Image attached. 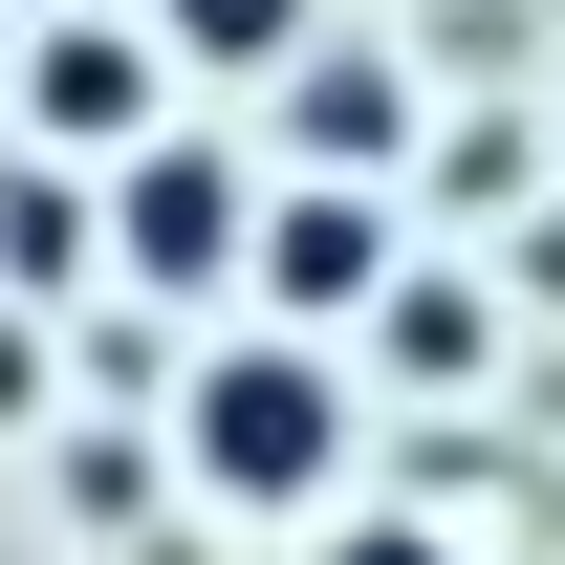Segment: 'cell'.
<instances>
[{
	"label": "cell",
	"mask_w": 565,
	"mask_h": 565,
	"mask_svg": "<svg viewBox=\"0 0 565 565\" xmlns=\"http://www.w3.org/2000/svg\"><path fill=\"white\" fill-rule=\"evenodd\" d=\"M174 457H196V500H327L349 479V370L305 327H239V349L174 370Z\"/></svg>",
	"instance_id": "6da1fadb"
},
{
	"label": "cell",
	"mask_w": 565,
	"mask_h": 565,
	"mask_svg": "<svg viewBox=\"0 0 565 565\" xmlns=\"http://www.w3.org/2000/svg\"><path fill=\"white\" fill-rule=\"evenodd\" d=\"M109 282H152V305H217L239 282V239H262V196H239V152H196V131H152L131 174H109Z\"/></svg>",
	"instance_id": "7a4b0ae2"
},
{
	"label": "cell",
	"mask_w": 565,
	"mask_h": 565,
	"mask_svg": "<svg viewBox=\"0 0 565 565\" xmlns=\"http://www.w3.org/2000/svg\"><path fill=\"white\" fill-rule=\"evenodd\" d=\"M152 22H44V44H22V66H0V109H22V152H44V174H131L152 152Z\"/></svg>",
	"instance_id": "3957f363"
},
{
	"label": "cell",
	"mask_w": 565,
	"mask_h": 565,
	"mask_svg": "<svg viewBox=\"0 0 565 565\" xmlns=\"http://www.w3.org/2000/svg\"><path fill=\"white\" fill-rule=\"evenodd\" d=\"M392 262H414V239H392V196H370V174H282V196H262V239H239V282H262L282 327L392 305Z\"/></svg>",
	"instance_id": "277c9868"
},
{
	"label": "cell",
	"mask_w": 565,
	"mask_h": 565,
	"mask_svg": "<svg viewBox=\"0 0 565 565\" xmlns=\"http://www.w3.org/2000/svg\"><path fill=\"white\" fill-rule=\"evenodd\" d=\"M87 262H109V239H87V174H44V152H0V305H66Z\"/></svg>",
	"instance_id": "5b68a950"
},
{
	"label": "cell",
	"mask_w": 565,
	"mask_h": 565,
	"mask_svg": "<svg viewBox=\"0 0 565 565\" xmlns=\"http://www.w3.org/2000/svg\"><path fill=\"white\" fill-rule=\"evenodd\" d=\"M152 66H239V87H282V66H305V0H152Z\"/></svg>",
	"instance_id": "8992f818"
},
{
	"label": "cell",
	"mask_w": 565,
	"mask_h": 565,
	"mask_svg": "<svg viewBox=\"0 0 565 565\" xmlns=\"http://www.w3.org/2000/svg\"><path fill=\"white\" fill-rule=\"evenodd\" d=\"M370 327H392V349H414L435 392H457V370L500 349V305H479V282H457V262H392V305H370Z\"/></svg>",
	"instance_id": "52a82bcc"
},
{
	"label": "cell",
	"mask_w": 565,
	"mask_h": 565,
	"mask_svg": "<svg viewBox=\"0 0 565 565\" xmlns=\"http://www.w3.org/2000/svg\"><path fill=\"white\" fill-rule=\"evenodd\" d=\"M392 109H414L392 66H282V131L327 152V174H349V152H392Z\"/></svg>",
	"instance_id": "ba28073f"
},
{
	"label": "cell",
	"mask_w": 565,
	"mask_h": 565,
	"mask_svg": "<svg viewBox=\"0 0 565 565\" xmlns=\"http://www.w3.org/2000/svg\"><path fill=\"white\" fill-rule=\"evenodd\" d=\"M44 479H66V522H131V500H152V457H131V435H66Z\"/></svg>",
	"instance_id": "9c48e42d"
},
{
	"label": "cell",
	"mask_w": 565,
	"mask_h": 565,
	"mask_svg": "<svg viewBox=\"0 0 565 565\" xmlns=\"http://www.w3.org/2000/svg\"><path fill=\"white\" fill-rule=\"evenodd\" d=\"M305 565H457V522H327Z\"/></svg>",
	"instance_id": "30bf717a"
},
{
	"label": "cell",
	"mask_w": 565,
	"mask_h": 565,
	"mask_svg": "<svg viewBox=\"0 0 565 565\" xmlns=\"http://www.w3.org/2000/svg\"><path fill=\"white\" fill-rule=\"evenodd\" d=\"M44 414V327H22V305H0V435Z\"/></svg>",
	"instance_id": "8fae6325"
}]
</instances>
